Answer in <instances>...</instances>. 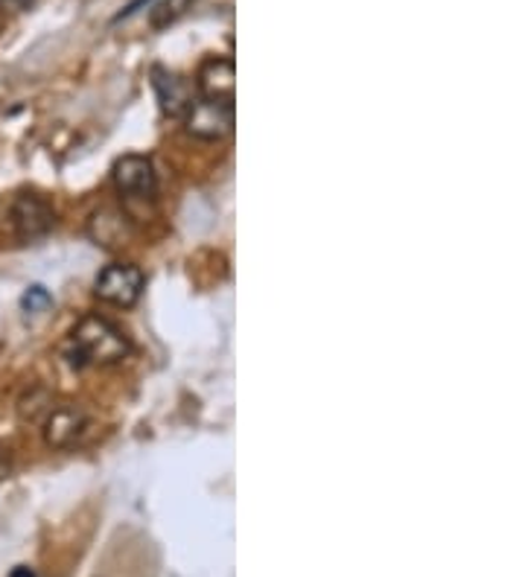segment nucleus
Instances as JSON below:
<instances>
[{
	"instance_id": "f257e3e1",
	"label": "nucleus",
	"mask_w": 525,
	"mask_h": 577,
	"mask_svg": "<svg viewBox=\"0 0 525 577\" xmlns=\"http://www.w3.org/2000/svg\"><path fill=\"white\" fill-rule=\"evenodd\" d=\"M131 354L123 330L102 316H86L70 332L73 365H117Z\"/></svg>"
},
{
	"instance_id": "f03ea898",
	"label": "nucleus",
	"mask_w": 525,
	"mask_h": 577,
	"mask_svg": "<svg viewBox=\"0 0 525 577\" xmlns=\"http://www.w3.org/2000/svg\"><path fill=\"white\" fill-rule=\"evenodd\" d=\"M111 181H115V190L120 192V199L126 201V208L129 210L135 208V205H143V208H147V201L152 205L155 192H158L155 167L143 155H123V158L115 163Z\"/></svg>"
},
{
	"instance_id": "7ed1b4c3",
	"label": "nucleus",
	"mask_w": 525,
	"mask_h": 577,
	"mask_svg": "<svg viewBox=\"0 0 525 577\" xmlns=\"http://www.w3.org/2000/svg\"><path fill=\"white\" fill-rule=\"evenodd\" d=\"M143 286H147V278H143V271L138 266H131V262H111V266H106L100 271V278L93 283V295L102 304L129 309L140 300Z\"/></svg>"
},
{
	"instance_id": "20e7f679",
	"label": "nucleus",
	"mask_w": 525,
	"mask_h": 577,
	"mask_svg": "<svg viewBox=\"0 0 525 577\" xmlns=\"http://www.w3.org/2000/svg\"><path fill=\"white\" fill-rule=\"evenodd\" d=\"M9 222H12V231H16V237L21 242H36V239L47 237V233L53 231L56 210L50 208V201H44L36 192H21L12 201Z\"/></svg>"
},
{
	"instance_id": "39448f33",
	"label": "nucleus",
	"mask_w": 525,
	"mask_h": 577,
	"mask_svg": "<svg viewBox=\"0 0 525 577\" xmlns=\"http://www.w3.org/2000/svg\"><path fill=\"white\" fill-rule=\"evenodd\" d=\"M185 129L187 135L208 140V143L225 140L234 131V106H222V102H210L196 97L190 111L185 115Z\"/></svg>"
},
{
	"instance_id": "423d86ee",
	"label": "nucleus",
	"mask_w": 525,
	"mask_h": 577,
	"mask_svg": "<svg viewBox=\"0 0 525 577\" xmlns=\"http://www.w3.org/2000/svg\"><path fill=\"white\" fill-rule=\"evenodd\" d=\"M91 426V417L86 408L79 406H59L50 408L44 417V444L50 449H70Z\"/></svg>"
},
{
	"instance_id": "0eeeda50",
	"label": "nucleus",
	"mask_w": 525,
	"mask_h": 577,
	"mask_svg": "<svg viewBox=\"0 0 525 577\" xmlns=\"http://www.w3.org/2000/svg\"><path fill=\"white\" fill-rule=\"evenodd\" d=\"M196 86H199L201 100L234 106V100H237V68H234V59H219V56L208 59L199 68Z\"/></svg>"
},
{
	"instance_id": "6e6552de",
	"label": "nucleus",
	"mask_w": 525,
	"mask_h": 577,
	"mask_svg": "<svg viewBox=\"0 0 525 577\" xmlns=\"http://www.w3.org/2000/svg\"><path fill=\"white\" fill-rule=\"evenodd\" d=\"M152 88L158 93V102H161V111L167 117H176V120H185V115L194 106V88L187 86L185 77H178L176 70H167L161 64L152 68Z\"/></svg>"
},
{
	"instance_id": "1a4fd4ad",
	"label": "nucleus",
	"mask_w": 525,
	"mask_h": 577,
	"mask_svg": "<svg viewBox=\"0 0 525 577\" xmlns=\"http://www.w3.org/2000/svg\"><path fill=\"white\" fill-rule=\"evenodd\" d=\"M196 0H161L158 3V9H155V16H152V23L155 27H167V23L178 21V18L185 16L187 9L194 7Z\"/></svg>"
},
{
	"instance_id": "9d476101",
	"label": "nucleus",
	"mask_w": 525,
	"mask_h": 577,
	"mask_svg": "<svg viewBox=\"0 0 525 577\" xmlns=\"http://www.w3.org/2000/svg\"><path fill=\"white\" fill-rule=\"evenodd\" d=\"M50 304H53V298H50V292H47L44 286H30L21 298L23 312H30V316H39V312H44Z\"/></svg>"
},
{
	"instance_id": "9b49d317",
	"label": "nucleus",
	"mask_w": 525,
	"mask_h": 577,
	"mask_svg": "<svg viewBox=\"0 0 525 577\" xmlns=\"http://www.w3.org/2000/svg\"><path fill=\"white\" fill-rule=\"evenodd\" d=\"M147 3H152V0H131L129 7H126L123 12H120V16H117V21H123V18L135 16V12H138V9H143V7H147Z\"/></svg>"
},
{
	"instance_id": "f8f14e48",
	"label": "nucleus",
	"mask_w": 525,
	"mask_h": 577,
	"mask_svg": "<svg viewBox=\"0 0 525 577\" xmlns=\"http://www.w3.org/2000/svg\"><path fill=\"white\" fill-rule=\"evenodd\" d=\"M32 0H0V9H9V12H21V9L30 7Z\"/></svg>"
},
{
	"instance_id": "ddd939ff",
	"label": "nucleus",
	"mask_w": 525,
	"mask_h": 577,
	"mask_svg": "<svg viewBox=\"0 0 525 577\" xmlns=\"http://www.w3.org/2000/svg\"><path fill=\"white\" fill-rule=\"evenodd\" d=\"M9 577H36V571L30 569V566H16V569H12V575Z\"/></svg>"
}]
</instances>
